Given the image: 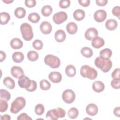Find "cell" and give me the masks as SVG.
<instances>
[{
  "instance_id": "cell-1",
  "label": "cell",
  "mask_w": 120,
  "mask_h": 120,
  "mask_svg": "<svg viewBox=\"0 0 120 120\" xmlns=\"http://www.w3.org/2000/svg\"><path fill=\"white\" fill-rule=\"evenodd\" d=\"M94 63L95 66L104 73L108 72L112 67V62L110 59L98 57L96 58Z\"/></svg>"
},
{
  "instance_id": "cell-2",
  "label": "cell",
  "mask_w": 120,
  "mask_h": 120,
  "mask_svg": "<svg viewBox=\"0 0 120 120\" xmlns=\"http://www.w3.org/2000/svg\"><path fill=\"white\" fill-rule=\"evenodd\" d=\"M80 74L82 76L90 80H94L98 75L97 70L94 68L87 65H83L80 69Z\"/></svg>"
},
{
  "instance_id": "cell-3",
  "label": "cell",
  "mask_w": 120,
  "mask_h": 120,
  "mask_svg": "<svg viewBox=\"0 0 120 120\" xmlns=\"http://www.w3.org/2000/svg\"><path fill=\"white\" fill-rule=\"evenodd\" d=\"M66 111L62 108L57 107L48 111L46 114V118L47 120H57L58 118L65 117Z\"/></svg>"
},
{
  "instance_id": "cell-4",
  "label": "cell",
  "mask_w": 120,
  "mask_h": 120,
  "mask_svg": "<svg viewBox=\"0 0 120 120\" xmlns=\"http://www.w3.org/2000/svg\"><path fill=\"white\" fill-rule=\"evenodd\" d=\"M26 105V100L22 97L16 98L12 103L11 105L10 112L14 114L17 113Z\"/></svg>"
},
{
  "instance_id": "cell-5",
  "label": "cell",
  "mask_w": 120,
  "mask_h": 120,
  "mask_svg": "<svg viewBox=\"0 0 120 120\" xmlns=\"http://www.w3.org/2000/svg\"><path fill=\"white\" fill-rule=\"evenodd\" d=\"M20 30L23 38L26 41H30L33 38L32 27L27 23H23L20 26Z\"/></svg>"
},
{
  "instance_id": "cell-6",
  "label": "cell",
  "mask_w": 120,
  "mask_h": 120,
  "mask_svg": "<svg viewBox=\"0 0 120 120\" xmlns=\"http://www.w3.org/2000/svg\"><path fill=\"white\" fill-rule=\"evenodd\" d=\"M44 62L52 68H58L60 65V59L52 54L46 55L44 58Z\"/></svg>"
},
{
  "instance_id": "cell-7",
  "label": "cell",
  "mask_w": 120,
  "mask_h": 120,
  "mask_svg": "<svg viewBox=\"0 0 120 120\" xmlns=\"http://www.w3.org/2000/svg\"><path fill=\"white\" fill-rule=\"evenodd\" d=\"M62 98L66 103L71 104L75 100V94L72 90L68 89L63 92Z\"/></svg>"
},
{
  "instance_id": "cell-8",
  "label": "cell",
  "mask_w": 120,
  "mask_h": 120,
  "mask_svg": "<svg viewBox=\"0 0 120 120\" xmlns=\"http://www.w3.org/2000/svg\"><path fill=\"white\" fill-rule=\"evenodd\" d=\"M68 15L65 12H59L55 13L52 17L54 22L57 24H60L67 20Z\"/></svg>"
},
{
  "instance_id": "cell-9",
  "label": "cell",
  "mask_w": 120,
  "mask_h": 120,
  "mask_svg": "<svg viewBox=\"0 0 120 120\" xmlns=\"http://www.w3.org/2000/svg\"><path fill=\"white\" fill-rule=\"evenodd\" d=\"M106 16L107 13L106 11L103 9L98 10L94 14V19L98 22H101L104 21Z\"/></svg>"
},
{
  "instance_id": "cell-10",
  "label": "cell",
  "mask_w": 120,
  "mask_h": 120,
  "mask_svg": "<svg viewBox=\"0 0 120 120\" xmlns=\"http://www.w3.org/2000/svg\"><path fill=\"white\" fill-rule=\"evenodd\" d=\"M98 30L95 28H88L85 32L84 36L88 40H92L95 37H98Z\"/></svg>"
},
{
  "instance_id": "cell-11",
  "label": "cell",
  "mask_w": 120,
  "mask_h": 120,
  "mask_svg": "<svg viewBox=\"0 0 120 120\" xmlns=\"http://www.w3.org/2000/svg\"><path fill=\"white\" fill-rule=\"evenodd\" d=\"M11 75L16 78H20L24 75V72L23 69L20 67L18 66H13L11 69Z\"/></svg>"
},
{
  "instance_id": "cell-12",
  "label": "cell",
  "mask_w": 120,
  "mask_h": 120,
  "mask_svg": "<svg viewBox=\"0 0 120 120\" xmlns=\"http://www.w3.org/2000/svg\"><path fill=\"white\" fill-rule=\"evenodd\" d=\"M40 30L44 34H49L52 32V26L48 22L43 21L40 25Z\"/></svg>"
},
{
  "instance_id": "cell-13",
  "label": "cell",
  "mask_w": 120,
  "mask_h": 120,
  "mask_svg": "<svg viewBox=\"0 0 120 120\" xmlns=\"http://www.w3.org/2000/svg\"><path fill=\"white\" fill-rule=\"evenodd\" d=\"M31 80L28 77L25 75L19 78L18 81V84L22 88L26 89L29 87L31 85Z\"/></svg>"
},
{
  "instance_id": "cell-14",
  "label": "cell",
  "mask_w": 120,
  "mask_h": 120,
  "mask_svg": "<svg viewBox=\"0 0 120 120\" xmlns=\"http://www.w3.org/2000/svg\"><path fill=\"white\" fill-rule=\"evenodd\" d=\"M48 78L52 82L56 83L60 82L61 81L62 75L60 72L54 71L52 72L49 74Z\"/></svg>"
},
{
  "instance_id": "cell-15",
  "label": "cell",
  "mask_w": 120,
  "mask_h": 120,
  "mask_svg": "<svg viewBox=\"0 0 120 120\" xmlns=\"http://www.w3.org/2000/svg\"><path fill=\"white\" fill-rule=\"evenodd\" d=\"M86 112L89 115L91 116H95L98 112V107L95 104H89L86 108Z\"/></svg>"
},
{
  "instance_id": "cell-16",
  "label": "cell",
  "mask_w": 120,
  "mask_h": 120,
  "mask_svg": "<svg viewBox=\"0 0 120 120\" xmlns=\"http://www.w3.org/2000/svg\"><path fill=\"white\" fill-rule=\"evenodd\" d=\"M105 44V41L103 38L99 37H96L92 40L91 45L93 47L97 49H98L103 46Z\"/></svg>"
},
{
  "instance_id": "cell-17",
  "label": "cell",
  "mask_w": 120,
  "mask_h": 120,
  "mask_svg": "<svg viewBox=\"0 0 120 120\" xmlns=\"http://www.w3.org/2000/svg\"><path fill=\"white\" fill-rule=\"evenodd\" d=\"M66 38V35L65 32L62 30H58L55 32L54 34V38L55 40L59 43L63 42Z\"/></svg>"
},
{
  "instance_id": "cell-18",
  "label": "cell",
  "mask_w": 120,
  "mask_h": 120,
  "mask_svg": "<svg viewBox=\"0 0 120 120\" xmlns=\"http://www.w3.org/2000/svg\"><path fill=\"white\" fill-rule=\"evenodd\" d=\"M92 87L94 91L99 93L102 92L104 90L105 85L101 81H96L92 83Z\"/></svg>"
},
{
  "instance_id": "cell-19",
  "label": "cell",
  "mask_w": 120,
  "mask_h": 120,
  "mask_svg": "<svg viewBox=\"0 0 120 120\" xmlns=\"http://www.w3.org/2000/svg\"><path fill=\"white\" fill-rule=\"evenodd\" d=\"M10 45L13 49H20L23 46V42L18 38H14L11 40Z\"/></svg>"
},
{
  "instance_id": "cell-20",
  "label": "cell",
  "mask_w": 120,
  "mask_h": 120,
  "mask_svg": "<svg viewBox=\"0 0 120 120\" xmlns=\"http://www.w3.org/2000/svg\"><path fill=\"white\" fill-rule=\"evenodd\" d=\"M66 30L69 34L71 35L75 34L77 31V25L74 22H69L66 26Z\"/></svg>"
},
{
  "instance_id": "cell-21",
  "label": "cell",
  "mask_w": 120,
  "mask_h": 120,
  "mask_svg": "<svg viewBox=\"0 0 120 120\" xmlns=\"http://www.w3.org/2000/svg\"><path fill=\"white\" fill-rule=\"evenodd\" d=\"M105 27L109 30H113L116 29L118 26V22L115 19H109L105 22Z\"/></svg>"
},
{
  "instance_id": "cell-22",
  "label": "cell",
  "mask_w": 120,
  "mask_h": 120,
  "mask_svg": "<svg viewBox=\"0 0 120 120\" xmlns=\"http://www.w3.org/2000/svg\"><path fill=\"white\" fill-rule=\"evenodd\" d=\"M3 84L8 88L12 90L15 87V81L11 78L10 77L7 76L4 78Z\"/></svg>"
},
{
  "instance_id": "cell-23",
  "label": "cell",
  "mask_w": 120,
  "mask_h": 120,
  "mask_svg": "<svg viewBox=\"0 0 120 120\" xmlns=\"http://www.w3.org/2000/svg\"><path fill=\"white\" fill-rule=\"evenodd\" d=\"M85 15V12L81 9H77L73 13V17L74 19L78 21H80L83 19Z\"/></svg>"
},
{
  "instance_id": "cell-24",
  "label": "cell",
  "mask_w": 120,
  "mask_h": 120,
  "mask_svg": "<svg viewBox=\"0 0 120 120\" xmlns=\"http://www.w3.org/2000/svg\"><path fill=\"white\" fill-rule=\"evenodd\" d=\"M13 60L15 63H20L24 60V55L20 52H15L12 56Z\"/></svg>"
},
{
  "instance_id": "cell-25",
  "label": "cell",
  "mask_w": 120,
  "mask_h": 120,
  "mask_svg": "<svg viewBox=\"0 0 120 120\" xmlns=\"http://www.w3.org/2000/svg\"><path fill=\"white\" fill-rule=\"evenodd\" d=\"M75 68L73 65H68L65 68V73L67 76L70 77H73L76 74Z\"/></svg>"
},
{
  "instance_id": "cell-26",
  "label": "cell",
  "mask_w": 120,
  "mask_h": 120,
  "mask_svg": "<svg viewBox=\"0 0 120 120\" xmlns=\"http://www.w3.org/2000/svg\"><path fill=\"white\" fill-rule=\"evenodd\" d=\"M0 23L1 25H5L8 23L10 19V16L8 13L3 12L0 13Z\"/></svg>"
},
{
  "instance_id": "cell-27",
  "label": "cell",
  "mask_w": 120,
  "mask_h": 120,
  "mask_svg": "<svg viewBox=\"0 0 120 120\" xmlns=\"http://www.w3.org/2000/svg\"><path fill=\"white\" fill-rule=\"evenodd\" d=\"M14 15L17 18L21 19L25 17L26 15V11L24 8L22 7H18L15 9Z\"/></svg>"
},
{
  "instance_id": "cell-28",
  "label": "cell",
  "mask_w": 120,
  "mask_h": 120,
  "mask_svg": "<svg viewBox=\"0 0 120 120\" xmlns=\"http://www.w3.org/2000/svg\"><path fill=\"white\" fill-rule=\"evenodd\" d=\"M82 55L85 58H90L93 55V51L92 49L88 47H82L81 50Z\"/></svg>"
},
{
  "instance_id": "cell-29",
  "label": "cell",
  "mask_w": 120,
  "mask_h": 120,
  "mask_svg": "<svg viewBox=\"0 0 120 120\" xmlns=\"http://www.w3.org/2000/svg\"><path fill=\"white\" fill-rule=\"evenodd\" d=\"M41 13L44 16H49L52 12V8L49 5H46L43 7L41 9Z\"/></svg>"
},
{
  "instance_id": "cell-30",
  "label": "cell",
  "mask_w": 120,
  "mask_h": 120,
  "mask_svg": "<svg viewBox=\"0 0 120 120\" xmlns=\"http://www.w3.org/2000/svg\"><path fill=\"white\" fill-rule=\"evenodd\" d=\"M28 19V20L32 23H36L40 20V17L37 13H31L29 15Z\"/></svg>"
},
{
  "instance_id": "cell-31",
  "label": "cell",
  "mask_w": 120,
  "mask_h": 120,
  "mask_svg": "<svg viewBox=\"0 0 120 120\" xmlns=\"http://www.w3.org/2000/svg\"><path fill=\"white\" fill-rule=\"evenodd\" d=\"M112 54V51L111 49L109 48L104 49L102 50H101L99 53L100 57L108 59H110L111 58Z\"/></svg>"
},
{
  "instance_id": "cell-32",
  "label": "cell",
  "mask_w": 120,
  "mask_h": 120,
  "mask_svg": "<svg viewBox=\"0 0 120 120\" xmlns=\"http://www.w3.org/2000/svg\"><path fill=\"white\" fill-rule=\"evenodd\" d=\"M39 57L38 53L34 51H29L27 53V58L31 61H36Z\"/></svg>"
},
{
  "instance_id": "cell-33",
  "label": "cell",
  "mask_w": 120,
  "mask_h": 120,
  "mask_svg": "<svg viewBox=\"0 0 120 120\" xmlns=\"http://www.w3.org/2000/svg\"><path fill=\"white\" fill-rule=\"evenodd\" d=\"M79 114L78 109L75 107L71 108L68 111V116L71 119H74L77 117Z\"/></svg>"
},
{
  "instance_id": "cell-34",
  "label": "cell",
  "mask_w": 120,
  "mask_h": 120,
  "mask_svg": "<svg viewBox=\"0 0 120 120\" xmlns=\"http://www.w3.org/2000/svg\"><path fill=\"white\" fill-rule=\"evenodd\" d=\"M39 84L40 89L43 90H49L51 86V83L45 79L42 80L40 82Z\"/></svg>"
},
{
  "instance_id": "cell-35",
  "label": "cell",
  "mask_w": 120,
  "mask_h": 120,
  "mask_svg": "<svg viewBox=\"0 0 120 120\" xmlns=\"http://www.w3.org/2000/svg\"><path fill=\"white\" fill-rule=\"evenodd\" d=\"M0 98L4 99L7 101H8L10 99L11 95L10 93L5 89L0 90Z\"/></svg>"
},
{
  "instance_id": "cell-36",
  "label": "cell",
  "mask_w": 120,
  "mask_h": 120,
  "mask_svg": "<svg viewBox=\"0 0 120 120\" xmlns=\"http://www.w3.org/2000/svg\"><path fill=\"white\" fill-rule=\"evenodd\" d=\"M45 111L44 105L41 104H37L35 107V112L38 115H41L43 114Z\"/></svg>"
},
{
  "instance_id": "cell-37",
  "label": "cell",
  "mask_w": 120,
  "mask_h": 120,
  "mask_svg": "<svg viewBox=\"0 0 120 120\" xmlns=\"http://www.w3.org/2000/svg\"><path fill=\"white\" fill-rule=\"evenodd\" d=\"M32 46L35 49L37 50H40L42 49L43 44L40 40L36 39L32 43Z\"/></svg>"
},
{
  "instance_id": "cell-38",
  "label": "cell",
  "mask_w": 120,
  "mask_h": 120,
  "mask_svg": "<svg viewBox=\"0 0 120 120\" xmlns=\"http://www.w3.org/2000/svg\"><path fill=\"white\" fill-rule=\"evenodd\" d=\"M8 108V104L7 101L0 98V112H4L7 111Z\"/></svg>"
},
{
  "instance_id": "cell-39",
  "label": "cell",
  "mask_w": 120,
  "mask_h": 120,
  "mask_svg": "<svg viewBox=\"0 0 120 120\" xmlns=\"http://www.w3.org/2000/svg\"><path fill=\"white\" fill-rule=\"evenodd\" d=\"M70 5L69 0H61L59 2V6L61 8H67Z\"/></svg>"
},
{
  "instance_id": "cell-40",
  "label": "cell",
  "mask_w": 120,
  "mask_h": 120,
  "mask_svg": "<svg viewBox=\"0 0 120 120\" xmlns=\"http://www.w3.org/2000/svg\"><path fill=\"white\" fill-rule=\"evenodd\" d=\"M111 85L113 88L115 89H119L120 88V79H113L111 81Z\"/></svg>"
},
{
  "instance_id": "cell-41",
  "label": "cell",
  "mask_w": 120,
  "mask_h": 120,
  "mask_svg": "<svg viewBox=\"0 0 120 120\" xmlns=\"http://www.w3.org/2000/svg\"><path fill=\"white\" fill-rule=\"evenodd\" d=\"M31 85H30V86L29 87L25 89L26 90H27L28 91H29V92H33V91H35L37 89V84L36 82L35 81L32 80H31Z\"/></svg>"
},
{
  "instance_id": "cell-42",
  "label": "cell",
  "mask_w": 120,
  "mask_h": 120,
  "mask_svg": "<svg viewBox=\"0 0 120 120\" xmlns=\"http://www.w3.org/2000/svg\"><path fill=\"white\" fill-rule=\"evenodd\" d=\"M17 120H32V118L29 117L26 113L20 114L17 118Z\"/></svg>"
},
{
  "instance_id": "cell-43",
  "label": "cell",
  "mask_w": 120,
  "mask_h": 120,
  "mask_svg": "<svg viewBox=\"0 0 120 120\" xmlns=\"http://www.w3.org/2000/svg\"><path fill=\"white\" fill-rule=\"evenodd\" d=\"M112 14L115 16L118 17L120 19V7L115 6L112 9Z\"/></svg>"
},
{
  "instance_id": "cell-44",
  "label": "cell",
  "mask_w": 120,
  "mask_h": 120,
  "mask_svg": "<svg viewBox=\"0 0 120 120\" xmlns=\"http://www.w3.org/2000/svg\"><path fill=\"white\" fill-rule=\"evenodd\" d=\"M25 5L28 8H33L36 6V1L35 0H25Z\"/></svg>"
},
{
  "instance_id": "cell-45",
  "label": "cell",
  "mask_w": 120,
  "mask_h": 120,
  "mask_svg": "<svg viewBox=\"0 0 120 120\" xmlns=\"http://www.w3.org/2000/svg\"><path fill=\"white\" fill-rule=\"evenodd\" d=\"M120 68H115L112 73V77L113 79H120Z\"/></svg>"
},
{
  "instance_id": "cell-46",
  "label": "cell",
  "mask_w": 120,
  "mask_h": 120,
  "mask_svg": "<svg viewBox=\"0 0 120 120\" xmlns=\"http://www.w3.org/2000/svg\"><path fill=\"white\" fill-rule=\"evenodd\" d=\"M78 1L80 5L84 7L89 6L90 2V0H79Z\"/></svg>"
},
{
  "instance_id": "cell-47",
  "label": "cell",
  "mask_w": 120,
  "mask_h": 120,
  "mask_svg": "<svg viewBox=\"0 0 120 120\" xmlns=\"http://www.w3.org/2000/svg\"><path fill=\"white\" fill-rule=\"evenodd\" d=\"M108 2L107 0H96V4L99 6L103 7L106 5Z\"/></svg>"
},
{
  "instance_id": "cell-48",
  "label": "cell",
  "mask_w": 120,
  "mask_h": 120,
  "mask_svg": "<svg viewBox=\"0 0 120 120\" xmlns=\"http://www.w3.org/2000/svg\"><path fill=\"white\" fill-rule=\"evenodd\" d=\"M113 114L115 116L118 117H120V107H116L113 110Z\"/></svg>"
},
{
  "instance_id": "cell-49",
  "label": "cell",
  "mask_w": 120,
  "mask_h": 120,
  "mask_svg": "<svg viewBox=\"0 0 120 120\" xmlns=\"http://www.w3.org/2000/svg\"><path fill=\"white\" fill-rule=\"evenodd\" d=\"M6 58V54L5 53V52H4L2 51H0V61L2 62L5 60Z\"/></svg>"
},
{
  "instance_id": "cell-50",
  "label": "cell",
  "mask_w": 120,
  "mask_h": 120,
  "mask_svg": "<svg viewBox=\"0 0 120 120\" xmlns=\"http://www.w3.org/2000/svg\"><path fill=\"white\" fill-rule=\"evenodd\" d=\"M11 119L10 116L8 114H4L0 117L1 120H10Z\"/></svg>"
},
{
  "instance_id": "cell-51",
  "label": "cell",
  "mask_w": 120,
  "mask_h": 120,
  "mask_svg": "<svg viewBox=\"0 0 120 120\" xmlns=\"http://www.w3.org/2000/svg\"><path fill=\"white\" fill-rule=\"evenodd\" d=\"M2 1L6 4H9L10 3L13 2L14 1L13 0H2Z\"/></svg>"
}]
</instances>
